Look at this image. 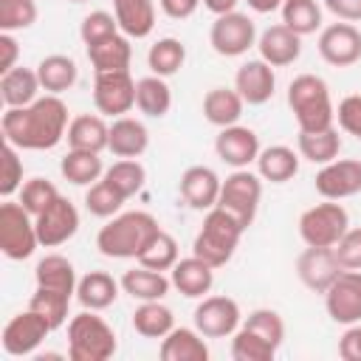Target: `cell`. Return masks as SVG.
I'll return each mask as SVG.
<instances>
[{
	"label": "cell",
	"mask_w": 361,
	"mask_h": 361,
	"mask_svg": "<svg viewBox=\"0 0 361 361\" xmlns=\"http://www.w3.org/2000/svg\"><path fill=\"white\" fill-rule=\"evenodd\" d=\"M68 104L54 93H45L25 107H6L0 118L3 141L17 149H54L68 135Z\"/></svg>",
	"instance_id": "obj_1"
},
{
	"label": "cell",
	"mask_w": 361,
	"mask_h": 361,
	"mask_svg": "<svg viewBox=\"0 0 361 361\" xmlns=\"http://www.w3.org/2000/svg\"><path fill=\"white\" fill-rule=\"evenodd\" d=\"M158 231L161 226L149 212H118L99 228L96 248L107 259H138V254L149 245Z\"/></svg>",
	"instance_id": "obj_2"
},
{
	"label": "cell",
	"mask_w": 361,
	"mask_h": 361,
	"mask_svg": "<svg viewBox=\"0 0 361 361\" xmlns=\"http://www.w3.org/2000/svg\"><path fill=\"white\" fill-rule=\"evenodd\" d=\"M288 107L302 133L336 127V104L330 87L316 73H299L288 85Z\"/></svg>",
	"instance_id": "obj_3"
},
{
	"label": "cell",
	"mask_w": 361,
	"mask_h": 361,
	"mask_svg": "<svg viewBox=\"0 0 361 361\" xmlns=\"http://www.w3.org/2000/svg\"><path fill=\"white\" fill-rule=\"evenodd\" d=\"M243 234H245V226L226 209L214 206L206 212L203 226L192 240V254L209 262L212 268H223L226 262H231Z\"/></svg>",
	"instance_id": "obj_4"
},
{
	"label": "cell",
	"mask_w": 361,
	"mask_h": 361,
	"mask_svg": "<svg viewBox=\"0 0 361 361\" xmlns=\"http://www.w3.org/2000/svg\"><path fill=\"white\" fill-rule=\"evenodd\" d=\"M118 350L116 330L99 310H82L68 322V358L71 361H107Z\"/></svg>",
	"instance_id": "obj_5"
},
{
	"label": "cell",
	"mask_w": 361,
	"mask_h": 361,
	"mask_svg": "<svg viewBox=\"0 0 361 361\" xmlns=\"http://www.w3.org/2000/svg\"><path fill=\"white\" fill-rule=\"evenodd\" d=\"M37 248H39V237H37L34 214L20 200L6 197L0 203V251L8 259L23 262Z\"/></svg>",
	"instance_id": "obj_6"
},
{
	"label": "cell",
	"mask_w": 361,
	"mask_h": 361,
	"mask_svg": "<svg viewBox=\"0 0 361 361\" xmlns=\"http://www.w3.org/2000/svg\"><path fill=\"white\" fill-rule=\"evenodd\" d=\"M350 228V214L338 200H324L299 214V237L305 245L333 248Z\"/></svg>",
	"instance_id": "obj_7"
},
{
	"label": "cell",
	"mask_w": 361,
	"mask_h": 361,
	"mask_svg": "<svg viewBox=\"0 0 361 361\" xmlns=\"http://www.w3.org/2000/svg\"><path fill=\"white\" fill-rule=\"evenodd\" d=\"M259 200H262V178L251 169H234L220 186L217 206L234 214L248 228L259 212Z\"/></svg>",
	"instance_id": "obj_8"
},
{
	"label": "cell",
	"mask_w": 361,
	"mask_h": 361,
	"mask_svg": "<svg viewBox=\"0 0 361 361\" xmlns=\"http://www.w3.org/2000/svg\"><path fill=\"white\" fill-rule=\"evenodd\" d=\"M257 25L248 14L243 11H228L214 17L212 28H209V45L214 54L220 56H243L248 54V48L257 45Z\"/></svg>",
	"instance_id": "obj_9"
},
{
	"label": "cell",
	"mask_w": 361,
	"mask_h": 361,
	"mask_svg": "<svg viewBox=\"0 0 361 361\" xmlns=\"http://www.w3.org/2000/svg\"><path fill=\"white\" fill-rule=\"evenodd\" d=\"M192 322L195 327L206 336V338H228L240 330L243 324V310L237 305V299L231 296H223V293H206L195 313H192Z\"/></svg>",
	"instance_id": "obj_10"
},
{
	"label": "cell",
	"mask_w": 361,
	"mask_h": 361,
	"mask_svg": "<svg viewBox=\"0 0 361 361\" xmlns=\"http://www.w3.org/2000/svg\"><path fill=\"white\" fill-rule=\"evenodd\" d=\"M54 333V327L37 313V310H23L17 316H11L3 327V336H0V344H3V353L6 355H14V358H25V355H34L37 347Z\"/></svg>",
	"instance_id": "obj_11"
},
{
	"label": "cell",
	"mask_w": 361,
	"mask_h": 361,
	"mask_svg": "<svg viewBox=\"0 0 361 361\" xmlns=\"http://www.w3.org/2000/svg\"><path fill=\"white\" fill-rule=\"evenodd\" d=\"M93 104L96 113L107 118L127 116L135 107V79L130 71H107L93 79Z\"/></svg>",
	"instance_id": "obj_12"
},
{
	"label": "cell",
	"mask_w": 361,
	"mask_h": 361,
	"mask_svg": "<svg viewBox=\"0 0 361 361\" xmlns=\"http://www.w3.org/2000/svg\"><path fill=\"white\" fill-rule=\"evenodd\" d=\"M319 56L333 68H350L361 59V28L355 23H330L319 31Z\"/></svg>",
	"instance_id": "obj_13"
},
{
	"label": "cell",
	"mask_w": 361,
	"mask_h": 361,
	"mask_svg": "<svg viewBox=\"0 0 361 361\" xmlns=\"http://www.w3.org/2000/svg\"><path fill=\"white\" fill-rule=\"evenodd\" d=\"M324 310L336 324L361 322V271L344 268L324 290Z\"/></svg>",
	"instance_id": "obj_14"
},
{
	"label": "cell",
	"mask_w": 361,
	"mask_h": 361,
	"mask_svg": "<svg viewBox=\"0 0 361 361\" xmlns=\"http://www.w3.org/2000/svg\"><path fill=\"white\" fill-rule=\"evenodd\" d=\"M34 223H37L39 245L42 248H56V245L68 243L79 231V212L65 195H59L51 206H45L34 217Z\"/></svg>",
	"instance_id": "obj_15"
},
{
	"label": "cell",
	"mask_w": 361,
	"mask_h": 361,
	"mask_svg": "<svg viewBox=\"0 0 361 361\" xmlns=\"http://www.w3.org/2000/svg\"><path fill=\"white\" fill-rule=\"evenodd\" d=\"M316 192L324 200H347L361 192V161L336 158L316 172Z\"/></svg>",
	"instance_id": "obj_16"
},
{
	"label": "cell",
	"mask_w": 361,
	"mask_h": 361,
	"mask_svg": "<svg viewBox=\"0 0 361 361\" xmlns=\"http://www.w3.org/2000/svg\"><path fill=\"white\" fill-rule=\"evenodd\" d=\"M259 135L245 127V124H231V127H220L217 138H214V152L223 164H228L231 169H248L251 164H257L259 155Z\"/></svg>",
	"instance_id": "obj_17"
},
{
	"label": "cell",
	"mask_w": 361,
	"mask_h": 361,
	"mask_svg": "<svg viewBox=\"0 0 361 361\" xmlns=\"http://www.w3.org/2000/svg\"><path fill=\"white\" fill-rule=\"evenodd\" d=\"M341 262L336 257L333 248H316V245H307L299 257H296V276L299 282L313 290V293H324L333 279L341 274Z\"/></svg>",
	"instance_id": "obj_18"
},
{
	"label": "cell",
	"mask_w": 361,
	"mask_h": 361,
	"mask_svg": "<svg viewBox=\"0 0 361 361\" xmlns=\"http://www.w3.org/2000/svg\"><path fill=\"white\" fill-rule=\"evenodd\" d=\"M220 175L206 166V164H195L189 169H183L180 175V183H178V195L183 197V203L195 212H209L217 206V197H220Z\"/></svg>",
	"instance_id": "obj_19"
},
{
	"label": "cell",
	"mask_w": 361,
	"mask_h": 361,
	"mask_svg": "<svg viewBox=\"0 0 361 361\" xmlns=\"http://www.w3.org/2000/svg\"><path fill=\"white\" fill-rule=\"evenodd\" d=\"M257 51L259 59H265L271 68H285L302 56V37L290 31L285 23H276L257 37Z\"/></svg>",
	"instance_id": "obj_20"
},
{
	"label": "cell",
	"mask_w": 361,
	"mask_h": 361,
	"mask_svg": "<svg viewBox=\"0 0 361 361\" xmlns=\"http://www.w3.org/2000/svg\"><path fill=\"white\" fill-rule=\"evenodd\" d=\"M276 73L265 59H248L234 73V90L243 96L245 104H265L274 96Z\"/></svg>",
	"instance_id": "obj_21"
},
{
	"label": "cell",
	"mask_w": 361,
	"mask_h": 361,
	"mask_svg": "<svg viewBox=\"0 0 361 361\" xmlns=\"http://www.w3.org/2000/svg\"><path fill=\"white\" fill-rule=\"evenodd\" d=\"M214 271L209 262H203L200 257H183L175 262V268L169 271V279H172V288L186 296V299H203L212 285H214Z\"/></svg>",
	"instance_id": "obj_22"
},
{
	"label": "cell",
	"mask_w": 361,
	"mask_h": 361,
	"mask_svg": "<svg viewBox=\"0 0 361 361\" xmlns=\"http://www.w3.org/2000/svg\"><path fill=\"white\" fill-rule=\"evenodd\" d=\"M68 149H85V152H104L110 144V124L102 113H82L73 116L68 124Z\"/></svg>",
	"instance_id": "obj_23"
},
{
	"label": "cell",
	"mask_w": 361,
	"mask_h": 361,
	"mask_svg": "<svg viewBox=\"0 0 361 361\" xmlns=\"http://www.w3.org/2000/svg\"><path fill=\"white\" fill-rule=\"evenodd\" d=\"M149 147V130L141 118L118 116L110 121V144L107 149L116 158H141Z\"/></svg>",
	"instance_id": "obj_24"
},
{
	"label": "cell",
	"mask_w": 361,
	"mask_h": 361,
	"mask_svg": "<svg viewBox=\"0 0 361 361\" xmlns=\"http://www.w3.org/2000/svg\"><path fill=\"white\" fill-rule=\"evenodd\" d=\"M161 361H209L206 336L197 327H172L161 338Z\"/></svg>",
	"instance_id": "obj_25"
},
{
	"label": "cell",
	"mask_w": 361,
	"mask_h": 361,
	"mask_svg": "<svg viewBox=\"0 0 361 361\" xmlns=\"http://www.w3.org/2000/svg\"><path fill=\"white\" fill-rule=\"evenodd\" d=\"M39 76H37V68H11L6 73H0V99L6 107H25L31 102L39 99Z\"/></svg>",
	"instance_id": "obj_26"
},
{
	"label": "cell",
	"mask_w": 361,
	"mask_h": 361,
	"mask_svg": "<svg viewBox=\"0 0 361 361\" xmlns=\"http://www.w3.org/2000/svg\"><path fill=\"white\" fill-rule=\"evenodd\" d=\"M299 149L288 144H271L257 155V175L271 183H288L299 172Z\"/></svg>",
	"instance_id": "obj_27"
},
{
	"label": "cell",
	"mask_w": 361,
	"mask_h": 361,
	"mask_svg": "<svg viewBox=\"0 0 361 361\" xmlns=\"http://www.w3.org/2000/svg\"><path fill=\"white\" fill-rule=\"evenodd\" d=\"M87 59L93 65V73H107V71H130L133 59V45L127 34H113L96 45H87Z\"/></svg>",
	"instance_id": "obj_28"
},
{
	"label": "cell",
	"mask_w": 361,
	"mask_h": 361,
	"mask_svg": "<svg viewBox=\"0 0 361 361\" xmlns=\"http://www.w3.org/2000/svg\"><path fill=\"white\" fill-rule=\"evenodd\" d=\"M118 290H121V282L113 279L107 271H90L79 279L76 299L85 310H107L110 305H116Z\"/></svg>",
	"instance_id": "obj_29"
},
{
	"label": "cell",
	"mask_w": 361,
	"mask_h": 361,
	"mask_svg": "<svg viewBox=\"0 0 361 361\" xmlns=\"http://www.w3.org/2000/svg\"><path fill=\"white\" fill-rule=\"evenodd\" d=\"M113 14L118 20V31L130 39H144L155 28V3L152 0H116Z\"/></svg>",
	"instance_id": "obj_30"
},
{
	"label": "cell",
	"mask_w": 361,
	"mask_h": 361,
	"mask_svg": "<svg viewBox=\"0 0 361 361\" xmlns=\"http://www.w3.org/2000/svg\"><path fill=\"white\" fill-rule=\"evenodd\" d=\"M243 110H245V102L234 87H212L203 96V118L214 127L240 124Z\"/></svg>",
	"instance_id": "obj_31"
},
{
	"label": "cell",
	"mask_w": 361,
	"mask_h": 361,
	"mask_svg": "<svg viewBox=\"0 0 361 361\" xmlns=\"http://www.w3.org/2000/svg\"><path fill=\"white\" fill-rule=\"evenodd\" d=\"M118 282H121V290L130 293L135 302L164 299L169 293V288H172V279L164 271H152V268H144V265L124 271V276Z\"/></svg>",
	"instance_id": "obj_32"
},
{
	"label": "cell",
	"mask_w": 361,
	"mask_h": 361,
	"mask_svg": "<svg viewBox=\"0 0 361 361\" xmlns=\"http://www.w3.org/2000/svg\"><path fill=\"white\" fill-rule=\"evenodd\" d=\"M37 76H39V85H42L45 93L62 96L65 90H71L76 85L79 68H76L73 56H68V54H48V56L39 59Z\"/></svg>",
	"instance_id": "obj_33"
},
{
	"label": "cell",
	"mask_w": 361,
	"mask_h": 361,
	"mask_svg": "<svg viewBox=\"0 0 361 361\" xmlns=\"http://www.w3.org/2000/svg\"><path fill=\"white\" fill-rule=\"evenodd\" d=\"M135 107L147 118H164L172 110V87L164 76H141L135 82Z\"/></svg>",
	"instance_id": "obj_34"
},
{
	"label": "cell",
	"mask_w": 361,
	"mask_h": 361,
	"mask_svg": "<svg viewBox=\"0 0 361 361\" xmlns=\"http://www.w3.org/2000/svg\"><path fill=\"white\" fill-rule=\"evenodd\" d=\"M34 282H37L39 288L65 290V293H71V296H76V285H79L73 262H71L68 257H62V254H45V257L37 262V268H34Z\"/></svg>",
	"instance_id": "obj_35"
},
{
	"label": "cell",
	"mask_w": 361,
	"mask_h": 361,
	"mask_svg": "<svg viewBox=\"0 0 361 361\" xmlns=\"http://www.w3.org/2000/svg\"><path fill=\"white\" fill-rule=\"evenodd\" d=\"M296 149L305 161L310 164H330L338 158L341 152V135L336 127H327V130H313V133H302L299 130V138H296Z\"/></svg>",
	"instance_id": "obj_36"
},
{
	"label": "cell",
	"mask_w": 361,
	"mask_h": 361,
	"mask_svg": "<svg viewBox=\"0 0 361 361\" xmlns=\"http://www.w3.org/2000/svg\"><path fill=\"white\" fill-rule=\"evenodd\" d=\"M59 172L73 186H90L104 175L102 152H85V149H68V155L59 161Z\"/></svg>",
	"instance_id": "obj_37"
},
{
	"label": "cell",
	"mask_w": 361,
	"mask_h": 361,
	"mask_svg": "<svg viewBox=\"0 0 361 361\" xmlns=\"http://www.w3.org/2000/svg\"><path fill=\"white\" fill-rule=\"evenodd\" d=\"M172 327H175V313L172 307L164 305V299L141 302L133 310V330L144 338H164Z\"/></svg>",
	"instance_id": "obj_38"
},
{
	"label": "cell",
	"mask_w": 361,
	"mask_h": 361,
	"mask_svg": "<svg viewBox=\"0 0 361 361\" xmlns=\"http://www.w3.org/2000/svg\"><path fill=\"white\" fill-rule=\"evenodd\" d=\"M186 62V45L178 39V37H161L158 42L149 45L147 51V65L155 76H175Z\"/></svg>",
	"instance_id": "obj_39"
},
{
	"label": "cell",
	"mask_w": 361,
	"mask_h": 361,
	"mask_svg": "<svg viewBox=\"0 0 361 361\" xmlns=\"http://www.w3.org/2000/svg\"><path fill=\"white\" fill-rule=\"evenodd\" d=\"M279 14H282V23L290 31H296L299 37L316 34L322 28V6H319V0H285Z\"/></svg>",
	"instance_id": "obj_40"
},
{
	"label": "cell",
	"mask_w": 361,
	"mask_h": 361,
	"mask_svg": "<svg viewBox=\"0 0 361 361\" xmlns=\"http://www.w3.org/2000/svg\"><path fill=\"white\" fill-rule=\"evenodd\" d=\"M71 299H73V296L65 293V290H54V288H39V285H37V290H34L31 299H28V307L37 310L54 330H59V327L68 322Z\"/></svg>",
	"instance_id": "obj_41"
},
{
	"label": "cell",
	"mask_w": 361,
	"mask_h": 361,
	"mask_svg": "<svg viewBox=\"0 0 361 361\" xmlns=\"http://www.w3.org/2000/svg\"><path fill=\"white\" fill-rule=\"evenodd\" d=\"M102 178L107 183H113L124 197H133V195H138L144 189L147 169H144V164L138 158H118V161H113V166L104 169Z\"/></svg>",
	"instance_id": "obj_42"
},
{
	"label": "cell",
	"mask_w": 361,
	"mask_h": 361,
	"mask_svg": "<svg viewBox=\"0 0 361 361\" xmlns=\"http://www.w3.org/2000/svg\"><path fill=\"white\" fill-rule=\"evenodd\" d=\"M124 200H127V197H124L113 183H107L104 178H99L96 183H90L87 192H85V209H87L93 217H102V220L116 217V214L121 212Z\"/></svg>",
	"instance_id": "obj_43"
},
{
	"label": "cell",
	"mask_w": 361,
	"mask_h": 361,
	"mask_svg": "<svg viewBox=\"0 0 361 361\" xmlns=\"http://www.w3.org/2000/svg\"><path fill=\"white\" fill-rule=\"evenodd\" d=\"M279 347H274L268 338L254 333L251 327L240 324V330L231 336V358L234 361H271Z\"/></svg>",
	"instance_id": "obj_44"
},
{
	"label": "cell",
	"mask_w": 361,
	"mask_h": 361,
	"mask_svg": "<svg viewBox=\"0 0 361 361\" xmlns=\"http://www.w3.org/2000/svg\"><path fill=\"white\" fill-rule=\"evenodd\" d=\"M180 257H178V240L169 234V231H158L152 240H149V245L138 254V265H144V268H152V271H172L175 268V262H178Z\"/></svg>",
	"instance_id": "obj_45"
},
{
	"label": "cell",
	"mask_w": 361,
	"mask_h": 361,
	"mask_svg": "<svg viewBox=\"0 0 361 361\" xmlns=\"http://www.w3.org/2000/svg\"><path fill=\"white\" fill-rule=\"evenodd\" d=\"M37 0H0V31H25L37 23Z\"/></svg>",
	"instance_id": "obj_46"
},
{
	"label": "cell",
	"mask_w": 361,
	"mask_h": 361,
	"mask_svg": "<svg viewBox=\"0 0 361 361\" xmlns=\"http://www.w3.org/2000/svg\"><path fill=\"white\" fill-rule=\"evenodd\" d=\"M243 324L251 327L254 333H259L262 338H268L274 347H282V341H285V322H282V316L274 307H257V310H251L243 319Z\"/></svg>",
	"instance_id": "obj_47"
},
{
	"label": "cell",
	"mask_w": 361,
	"mask_h": 361,
	"mask_svg": "<svg viewBox=\"0 0 361 361\" xmlns=\"http://www.w3.org/2000/svg\"><path fill=\"white\" fill-rule=\"evenodd\" d=\"M59 197V189L54 186V180L48 178H28L23 186H20V203L37 217L45 206H51L54 200Z\"/></svg>",
	"instance_id": "obj_48"
},
{
	"label": "cell",
	"mask_w": 361,
	"mask_h": 361,
	"mask_svg": "<svg viewBox=\"0 0 361 361\" xmlns=\"http://www.w3.org/2000/svg\"><path fill=\"white\" fill-rule=\"evenodd\" d=\"M113 34H118V20H116V14L102 11V8H99V11H90V14L82 20V25H79V37H82L85 48H87V45H96V42L113 37Z\"/></svg>",
	"instance_id": "obj_49"
},
{
	"label": "cell",
	"mask_w": 361,
	"mask_h": 361,
	"mask_svg": "<svg viewBox=\"0 0 361 361\" xmlns=\"http://www.w3.org/2000/svg\"><path fill=\"white\" fill-rule=\"evenodd\" d=\"M23 186V158L20 149L14 144H3V169H0V195L3 200L11 197L14 192H20Z\"/></svg>",
	"instance_id": "obj_50"
},
{
	"label": "cell",
	"mask_w": 361,
	"mask_h": 361,
	"mask_svg": "<svg viewBox=\"0 0 361 361\" xmlns=\"http://www.w3.org/2000/svg\"><path fill=\"white\" fill-rule=\"evenodd\" d=\"M336 121H338V130H344L347 135H355L361 141V93H350L338 102Z\"/></svg>",
	"instance_id": "obj_51"
},
{
	"label": "cell",
	"mask_w": 361,
	"mask_h": 361,
	"mask_svg": "<svg viewBox=\"0 0 361 361\" xmlns=\"http://www.w3.org/2000/svg\"><path fill=\"white\" fill-rule=\"evenodd\" d=\"M341 268H350V271H361V228H347L344 237L333 245Z\"/></svg>",
	"instance_id": "obj_52"
},
{
	"label": "cell",
	"mask_w": 361,
	"mask_h": 361,
	"mask_svg": "<svg viewBox=\"0 0 361 361\" xmlns=\"http://www.w3.org/2000/svg\"><path fill=\"white\" fill-rule=\"evenodd\" d=\"M338 355L344 361H361V322L347 324L344 336L338 338Z\"/></svg>",
	"instance_id": "obj_53"
},
{
	"label": "cell",
	"mask_w": 361,
	"mask_h": 361,
	"mask_svg": "<svg viewBox=\"0 0 361 361\" xmlns=\"http://www.w3.org/2000/svg\"><path fill=\"white\" fill-rule=\"evenodd\" d=\"M324 8L344 23H361V0H322Z\"/></svg>",
	"instance_id": "obj_54"
},
{
	"label": "cell",
	"mask_w": 361,
	"mask_h": 361,
	"mask_svg": "<svg viewBox=\"0 0 361 361\" xmlns=\"http://www.w3.org/2000/svg\"><path fill=\"white\" fill-rule=\"evenodd\" d=\"M17 56H20V42L14 39V34L0 31V73L17 68Z\"/></svg>",
	"instance_id": "obj_55"
},
{
	"label": "cell",
	"mask_w": 361,
	"mask_h": 361,
	"mask_svg": "<svg viewBox=\"0 0 361 361\" xmlns=\"http://www.w3.org/2000/svg\"><path fill=\"white\" fill-rule=\"evenodd\" d=\"M200 3H203V0H158L161 11H164L166 17H172V20H186V17H192Z\"/></svg>",
	"instance_id": "obj_56"
},
{
	"label": "cell",
	"mask_w": 361,
	"mask_h": 361,
	"mask_svg": "<svg viewBox=\"0 0 361 361\" xmlns=\"http://www.w3.org/2000/svg\"><path fill=\"white\" fill-rule=\"evenodd\" d=\"M237 3H240V0H203V6H206L214 17L228 14V11H237Z\"/></svg>",
	"instance_id": "obj_57"
},
{
	"label": "cell",
	"mask_w": 361,
	"mask_h": 361,
	"mask_svg": "<svg viewBox=\"0 0 361 361\" xmlns=\"http://www.w3.org/2000/svg\"><path fill=\"white\" fill-rule=\"evenodd\" d=\"M243 3H248V8L257 14H271V11H279L285 0H243Z\"/></svg>",
	"instance_id": "obj_58"
},
{
	"label": "cell",
	"mask_w": 361,
	"mask_h": 361,
	"mask_svg": "<svg viewBox=\"0 0 361 361\" xmlns=\"http://www.w3.org/2000/svg\"><path fill=\"white\" fill-rule=\"evenodd\" d=\"M71 3H85V0H71Z\"/></svg>",
	"instance_id": "obj_59"
},
{
	"label": "cell",
	"mask_w": 361,
	"mask_h": 361,
	"mask_svg": "<svg viewBox=\"0 0 361 361\" xmlns=\"http://www.w3.org/2000/svg\"><path fill=\"white\" fill-rule=\"evenodd\" d=\"M113 3H116V0H113Z\"/></svg>",
	"instance_id": "obj_60"
}]
</instances>
